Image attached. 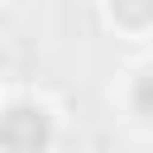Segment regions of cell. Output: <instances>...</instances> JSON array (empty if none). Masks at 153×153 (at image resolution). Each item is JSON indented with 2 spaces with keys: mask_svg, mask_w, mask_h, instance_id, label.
<instances>
[{
  "mask_svg": "<svg viewBox=\"0 0 153 153\" xmlns=\"http://www.w3.org/2000/svg\"><path fill=\"white\" fill-rule=\"evenodd\" d=\"M110 10H115V19L129 24V29H139V24L153 19V0H110Z\"/></svg>",
  "mask_w": 153,
  "mask_h": 153,
  "instance_id": "cell-2",
  "label": "cell"
},
{
  "mask_svg": "<svg viewBox=\"0 0 153 153\" xmlns=\"http://www.w3.org/2000/svg\"><path fill=\"white\" fill-rule=\"evenodd\" d=\"M134 105H139L143 115H153V76H139V81H134Z\"/></svg>",
  "mask_w": 153,
  "mask_h": 153,
  "instance_id": "cell-3",
  "label": "cell"
},
{
  "mask_svg": "<svg viewBox=\"0 0 153 153\" xmlns=\"http://www.w3.org/2000/svg\"><path fill=\"white\" fill-rule=\"evenodd\" d=\"M53 139V120L38 105H14L0 115V148L10 153H43Z\"/></svg>",
  "mask_w": 153,
  "mask_h": 153,
  "instance_id": "cell-1",
  "label": "cell"
}]
</instances>
